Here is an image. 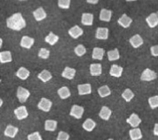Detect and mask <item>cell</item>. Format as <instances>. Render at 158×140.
<instances>
[{
    "mask_svg": "<svg viewBox=\"0 0 158 140\" xmlns=\"http://www.w3.org/2000/svg\"><path fill=\"white\" fill-rule=\"evenodd\" d=\"M7 27L14 31H20L26 27V21L20 13L13 14L7 19Z\"/></svg>",
    "mask_w": 158,
    "mask_h": 140,
    "instance_id": "1",
    "label": "cell"
},
{
    "mask_svg": "<svg viewBox=\"0 0 158 140\" xmlns=\"http://www.w3.org/2000/svg\"><path fill=\"white\" fill-rule=\"evenodd\" d=\"M30 96V92L25 89L22 86H19L17 90V97L21 103H25L28 99V97Z\"/></svg>",
    "mask_w": 158,
    "mask_h": 140,
    "instance_id": "2",
    "label": "cell"
},
{
    "mask_svg": "<svg viewBox=\"0 0 158 140\" xmlns=\"http://www.w3.org/2000/svg\"><path fill=\"white\" fill-rule=\"evenodd\" d=\"M156 78H157V74L148 68H147L141 75V80L143 81H152Z\"/></svg>",
    "mask_w": 158,
    "mask_h": 140,
    "instance_id": "3",
    "label": "cell"
},
{
    "mask_svg": "<svg viewBox=\"0 0 158 140\" xmlns=\"http://www.w3.org/2000/svg\"><path fill=\"white\" fill-rule=\"evenodd\" d=\"M52 101L47 98H42L41 100L38 104V108L40 110H43L44 112H48L52 108Z\"/></svg>",
    "mask_w": 158,
    "mask_h": 140,
    "instance_id": "4",
    "label": "cell"
},
{
    "mask_svg": "<svg viewBox=\"0 0 158 140\" xmlns=\"http://www.w3.org/2000/svg\"><path fill=\"white\" fill-rule=\"evenodd\" d=\"M83 113H84V109H83V107L80 106V105H73L71 111H70V115L74 117L75 118L80 119V118H82V115H83Z\"/></svg>",
    "mask_w": 158,
    "mask_h": 140,
    "instance_id": "5",
    "label": "cell"
},
{
    "mask_svg": "<svg viewBox=\"0 0 158 140\" xmlns=\"http://www.w3.org/2000/svg\"><path fill=\"white\" fill-rule=\"evenodd\" d=\"M14 114L16 116V118L19 119V120H22V119H24L28 116V113H27V108L25 107L24 105H22V106H19L14 110Z\"/></svg>",
    "mask_w": 158,
    "mask_h": 140,
    "instance_id": "6",
    "label": "cell"
},
{
    "mask_svg": "<svg viewBox=\"0 0 158 140\" xmlns=\"http://www.w3.org/2000/svg\"><path fill=\"white\" fill-rule=\"evenodd\" d=\"M127 123L131 125L132 128H137L139 126L140 124L142 123V119L139 118V116L136 114H131L130 117L127 119Z\"/></svg>",
    "mask_w": 158,
    "mask_h": 140,
    "instance_id": "7",
    "label": "cell"
},
{
    "mask_svg": "<svg viewBox=\"0 0 158 140\" xmlns=\"http://www.w3.org/2000/svg\"><path fill=\"white\" fill-rule=\"evenodd\" d=\"M109 30L106 27H98L96 32V38L99 40H106L108 38Z\"/></svg>",
    "mask_w": 158,
    "mask_h": 140,
    "instance_id": "8",
    "label": "cell"
},
{
    "mask_svg": "<svg viewBox=\"0 0 158 140\" xmlns=\"http://www.w3.org/2000/svg\"><path fill=\"white\" fill-rule=\"evenodd\" d=\"M34 44V39L27 36H23L20 42V46L26 49H30Z\"/></svg>",
    "mask_w": 158,
    "mask_h": 140,
    "instance_id": "9",
    "label": "cell"
},
{
    "mask_svg": "<svg viewBox=\"0 0 158 140\" xmlns=\"http://www.w3.org/2000/svg\"><path fill=\"white\" fill-rule=\"evenodd\" d=\"M146 22L151 28H154L158 25V16L156 13H152L146 18Z\"/></svg>",
    "mask_w": 158,
    "mask_h": 140,
    "instance_id": "10",
    "label": "cell"
},
{
    "mask_svg": "<svg viewBox=\"0 0 158 140\" xmlns=\"http://www.w3.org/2000/svg\"><path fill=\"white\" fill-rule=\"evenodd\" d=\"M68 34L74 39H77V38H78L80 36H82L83 34V31L79 26L76 25V26H73V27L68 30Z\"/></svg>",
    "mask_w": 158,
    "mask_h": 140,
    "instance_id": "11",
    "label": "cell"
},
{
    "mask_svg": "<svg viewBox=\"0 0 158 140\" xmlns=\"http://www.w3.org/2000/svg\"><path fill=\"white\" fill-rule=\"evenodd\" d=\"M77 90L80 95H85L92 93V86L90 84H82L77 86Z\"/></svg>",
    "mask_w": 158,
    "mask_h": 140,
    "instance_id": "12",
    "label": "cell"
},
{
    "mask_svg": "<svg viewBox=\"0 0 158 140\" xmlns=\"http://www.w3.org/2000/svg\"><path fill=\"white\" fill-rule=\"evenodd\" d=\"M118 24H120L121 26L124 28H127V27H130V25L131 24V22H132V19L130 18V17H128L127 15L126 14H124L123 16L121 17L120 18L118 19Z\"/></svg>",
    "mask_w": 158,
    "mask_h": 140,
    "instance_id": "13",
    "label": "cell"
},
{
    "mask_svg": "<svg viewBox=\"0 0 158 140\" xmlns=\"http://www.w3.org/2000/svg\"><path fill=\"white\" fill-rule=\"evenodd\" d=\"M129 42H130V44L133 46L134 48H138L143 44V39L139 34L134 35L132 38H130Z\"/></svg>",
    "mask_w": 158,
    "mask_h": 140,
    "instance_id": "14",
    "label": "cell"
},
{
    "mask_svg": "<svg viewBox=\"0 0 158 140\" xmlns=\"http://www.w3.org/2000/svg\"><path fill=\"white\" fill-rule=\"evenodd\" d=\"M33 14L36 21L38 22L42 21V20H44V19H45L47 18L46 12L44 11V9L43 8H37L35 11H33Z\"/></svg>",
    "mask_w": 158,
    "mask_h": 140,
    "instance_id": "15",
    "label": "cell"
},
{
    "mask_svg": "<svg viewBox=\"0 0 158 140\" xmlns=\"http://www.w3.org/2000/svg\"><path fill=\"white\" fill-rule=\"evenodd\" d=\"M76 75V70L74 68H71L69 66H66L62 73V76L68 80H73Z\"/></svg>",
    "mask_w": 158,
    "mask_h": 140,
    "instance_id": "16",
    "label": "cell"
},
{
    "mask_svg": "<svg viewBox=\"0 0 158 140\" xmlns=\"http://www.w3.org/2000/svg\"><path fill=\"white\" fill-rule=\"evenodd\" d=\"M123 72V68L122 66H119L117 65H112L110 69V75L119 78L122 76Z\"/></svg>",
    "mask_w": 158,
    "mask_h": 140,
    "instance_id": "17",
    "label": "cell"
},
{
    "mask_svg": "<svg viewBox=\"0 0 158 140\" xmlns=\"http://www.w3.org/2000/svg\"><path fill=\"white\" fill-rule=\"evenodd\" d=\"M81 22H82V24L85 25V26H92L93 23V14L84 13L82 15Z\"/></svg>",
    "mask_w": 158,
    "mask_h": 140,
    "instance_id": "18",
    "label": "cell"
},
{
    "mask_svg": "<svg viewBox=\"0 0 158 140\" xmlns=\"http://www.w3.org/2000/svg\"><path fill=\"white\" fill-rule=\"evenodd\" d=\"M12 61H13V58H12V53L10 51H5L0 52V62L2 64L11 62Z\"/></svg>",
    "mask_w": 158,
    "mask_h": 140,
    "instance_id": "19",
    "label": "cell"
},
{
    "mask_svg": "<svg viewBox=\"0 0 158 140\" xmlns=\"http://www.w3.org/2000/svg\"><path fill=\"white\" fill-rule=\"evenodd\" d=\"M96 123L92 118H87L85 122L82 124V128L87 132H92L95 129Z\"/></svg>",
    "mask_w": 158,
    "mask_h": 140,
    "instance_id": "20",
    "label": "cell"
},
{
    "mask_svg": "<svg viewBox=\"0 0 158 140\" xmlns=\"http://www.w3.org/2000/svg\"><path fill=\"white\" fill-rule=\"evenodd\" d=\"M112 115V110H110L107 106H102L101 110L99 112V116L102 118L103 120H108Z\"/></svg>",
    "mask_w": 158,
    "mask_h": 140,
    "instance_id": "21",
    "label": "cell"
},
{
    "mask_svg": "<svg viewBox=\"0 0 158 140\" xmlns=\"http://www.w3.org/2000/svg\"><path fill=\"white\" fill-rule=\"evenodd\" d=\"M19 132V129L17 127H14L13 125H8L6 127L5 131H4V135L9 138H14Z\"/></svg>",
    "mask_w": 158,
    "mask_h": 140,
    "instance_id": "22",
    "label": "cell"
},
{
    "mask_svg": "<svg viewBox=\"0 0 158 140\" xmlns=\"http://www.w3.org/2000/svg\"><path fill=\"white\" fill-rule=\"evenodd\" d=\"M17 77H19L21 80H27L28 76L30 75V71L25 67H20L16 72Z\"/></svg>",
    "mask_w": 158,
    "mask_h": 140,
    "instance_id": "23",
    "label": "cell"
},
{
    "mask_svg": "<svg viewBox=\"0 0 158 140\" xmlns=\"http://www.w3.org/2000/svg\"><path fill=\"white\" fill-rule=\"evenodd\" d=\"M129 135H130V138L131 140H140L142 138V131L139 128L131 129L129 132Z\"/></svg>",
    "mask_w": 158,
    "mask_h": 140,
    "instance_id": "24",
    "label": "cell"
},
{
    "mask_svg": "<svg viewBox=\"0 0 158 140\" xmlns=\"http://www.w3.org/2000/svg\"><path fill=\"white\" fill-rule=\"evenodd\" d=\"M38 78L41 80L44 83H46L52 79V74L48 70H44L38 75Z\"/></svg>",
    "mask_w": 158,
    "mask_h": 140,
    "instance_id": "25",
    "label": "cell"
},
{
    "mask_svg": "<svg viewBox=\"0 0 158 140\" xmlns=\"http://www.w3.org/2000/svg\"><path fill=\"white\" fill-rule=\"evenodd\" d=\"M104 53H105L104 49L101 48V47H94L93 51V58L101 61L103 58Z\"/></svg>",
    "mask_w": 158,
    "mask_h": 140,
    "instance_id": "26",
    "label": "cell"
},
{
    "mask_svg": "<svg viewBox=\"0 0 158 140\" xmlns=\"http://www.w3.org/2000/svg\"><path fill=\"white\" fill-rule=\"evenodd\" d=\"M112 18V11L103 8L100 13V20L104 22H110Z\"/></svg>",
    "mask_w": 158,
    "mask_h": 140,
    "instance_id": "27",
    "label": "cell"
},
{
    "mask_svg": "<svg viewBox=\"0 0 158 140\" xmlns=\"http://www.w3.org/2000/svg\"><path fill=\"white\" fill-rule=\"evenodd\" d=\"M57 122L56 120H52V119H48L45 121V130L46 131H55L57 129Z\"/></svg>",
    "mask_w": 158,
    "mask_h": 140,
    "instance_id": "28",
    "label": "cell"
},
{
    "mask_svg": "<svg viewBox=\"0 0 158 140\" xmlns=\"http://www.w3.org/2000/svg\"><path fill=\"white\" fill-rule=\"evenodd\" d=\"M90 73L93 76H98L102 74L101 64H91Z\"/></svg>",
    "mask_w": 158,
    "mask_h": 140,
    "instance_id": "29",
    "label": "cell"
},
{
    "mask_svg": "<svg viewBox=\"0 0 158 140\" xmlns=\"http://www.w3.org/2000/svg\"><path fill=\"white\" fill-rule=\"evenodd\" d=\"M58 40H59L58 36L55 35L52 32H50L48 35L45 38V42H46L47 43H48L49 45H51V46L55 45V44L58 42Z\"/></svg>",
    "mask_w": 158,
    "mask_h": 140,
    "instance_id": "30",
    "label": "cell"
},
{
    "mask_svg": "<svg viewBox=\"0 0 158 140\" xmlns=\"http://www.w3.org/2000/svg\"><path fill=\"white\" fill-rule=\"evenodd\" d=\"M57 94H58L61 99L65 100V99H68V97H70L71 92H70V90L67 86H63V87H61L60 89L57 90Z\"/></svg>",
    "mask_w": 158,
    "mask_h": 140,
    "instance_id": "31",
    "label": "cell"
},
{
    "mask_svg": "<svg viewBox=\"0 0 158 140\" xmlns=\"http://www.w3.org/2000/svg\"><path fill=\"white\" fill-rule=\"evenodd\" d=\"M107 57L110 62H114L117 61L120 58V54H119V51L117 49H114L112 51H109L107 52Z\"/></svg>",
    "mask_w": 158,
    "mask_h": 140,
    "instance_id": "32",
    "label": "cell"
},
{
    "mask_svg": "<svg viewBox=\"0 0 158 140\" xmlns=\"http://www.w3.org/2000/svg\"><path fill=\"white\" fill-rule=\"evenodd\" d=\"M98 94L102 98H105V97L108 96L111 94V90L107 86H102L98 89Z\"/></svg>",
    "mask_w": 158,
    "mask_h": 140,
    "instance_id": "33",
    "label": "cell"
},
{
    "mask_svg": "<svg viewBox=\"0 0 158 140\" xmlns=\"http://www.w3.org/2000/svg\"><path fill=\"white\" fill-rule=\"evenodd\" d=\"M122 97L126 100V102H130L134 97V93L131 91V90L126 89L122 94Z\"/></svg>",
    "mask_w": 158,
    "mask_h": 140,
    "instance_id": "34",
    "label": "cell"
},
{
    "mask_svg": "<svg viewBox=\"0 0 158 140\" xmlns=\"http://www.w3.org/2000/svg\"><path fill=\"white\" fill-rule=\"evenodd\" d=\"M74 52L76 54L77 57H82L83 55L86 54L87 52V50L85 48V46L83 45H78V46H77L74 49Z\"/></svg>",
    "mask_w": 158,
    "mask_h": 140,
    "instance_id": "35",
    "label": "cell"
},
{
    "mask_svg": "<svg viewBox=\"0 0 158 140\" xmlns=\"http://www.w3.org/2000/svg\"><path fill=\"white\" fill-rule=\"evenodd\" d=\"M148 103H149V105L152 110H154L156 108H158V95L150 97L148 99Z\"/></svg>",
    "mask_w": 158,
    "mask_h": 140,
    "instance_id": "36",
    "label": "cell"
},
{
    "mask_svg": "<svg viewBox=\"0 0 158 140\" xmlns=\"http://www.w3.org/2000/svg\"><path fill=\"white\" fill-rule=\"evenodd\" d=\"M71 4V1L70 0H58L57 2V5L60 8L63 9H68L70 7Z\"/></svg>",
    "mask_w": 158,
    "mask_h": 140,
    "instance_id": "37",
    "label": "cell"
},
{
    "mask_svg": "<svg viewBox=\"0 0 158 140\" xmlns=\"http://www.w3.org/2000/svg\"><path fill=\"white\" fill-rule=\"evenodd\" d=\"M50 56V51L47 48H41L38 51V57L42 59H48Z\"/></svg>",
    "mask_w": 158,
    "mask_h": 140,
    "instance_id": "38",
    "label": "cell"
},
{
    "mask_svg": "<svg viewBox=\"0 0 158 140\" xmlns=\"http://www.w3.org/2000/svg\"><path fill=\"white\" fill-rule=\"evenodd\" d=\"M27 140H43L39 132H34L27 135Z\"/></svg>",
    "mask_w": 158,
    "mask_h": 140,
    "instance_id": "39",
    "label": "cell"
},
{
    "mask_svg": "<svg viewBox=\"0 0 158 140\" xmlns=\"http://www.w3.org/2000/svg\"><path fill=\"white\" fill-rule=\"evenodd\" d=\"M57 140H69V134H68V133L60 131V132L58 133Z\"/></svg>",
    "mask_w": 158,
    "mask_h": 140,
    "instance_id": "40",
    "label": "cell"
},
{
    "mask_svg": "<svg viewBox=\"0 0 158 140\" xmlns=\"http://www.w3.org/2000/svg\"><path fill=\"white\" fill-rule=\"evenodd\" d=\"M151 53L153 57H158V45L151 47Z\"/></svg>",
    "mask_w": 158,
    "mask_h": 140,
    "instance_id": "41",
    "label": "cell"
},
{
    "mask_svg": "<svg viewBox=\"0 0 158 140\" xmlns=\"http://www.w3.org/2000/svg\"><path fill=\"white\" fill-rule=\"evenodd\" d=\"M153 134L155 136H158V124H156L153 129Z\"/></svg>",
    "mask_w": 158,
    "mask_h": 140,
    "instance_id": "42",
    "label": "cell"
},
{
    "mask_svg": "<svg viewBox=\"0 0 158 140\" xmlns=\"http://www.w3.org/2000/svg\"><path fill=\"white\" fill-rule=\"evenodd\" d=\"M87 2L88 3H92V4H97L98 3V0H87Z\"/></svg>",
    "mask_w": 158,
    "mask_h": 140,
    "instance_id": "43",
    "label": "cell"
},
{
    "mask_svg": "<svg viewBox=\"0 0 158 140\" xmlns=\"http://www.w3.org/2000/svg\"><path fill=\"white\" fill-rule=\"evenodd\" d=\"M107 140H114V139H112V138H109V139H107Z\"/></svg>",
    "mask_w": 158,
    "mask_h": 140,
    "instance_id": "44",
    "label": "cell"
},
{
    "mask_svg": "<svg viewBox=\"0 0 158 140\" xmlns=\"http://www.w3.org/2000/svg\"><path fill=\"white\" fill-rule=\"evenodd\" d=\"M156 14H157V16H158V11H157V12H156Z\"/></svg>",
    "mask_w": 158,
    "mask_h": 140,
    "instance_id": "45",
    "label": "cell"
}]
</instances>
